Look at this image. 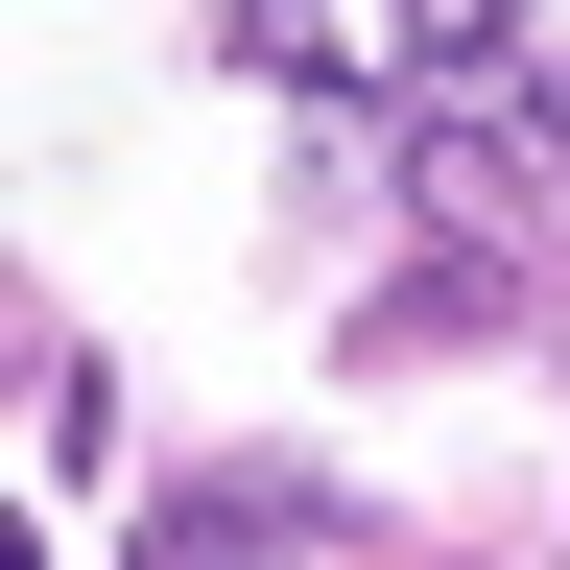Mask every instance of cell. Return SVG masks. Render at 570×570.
I'll return each mask as SVG.
<instances>
[{
	"label": "cell",
	"mask_w": 570,
	"mask_h": 570,
	"mask_svg": "<svg viewBox=\"0 0 570 570\" xmlns=\"http://www.w3.org/2000/svg\"><path fill=\"white\" fill-rule=\"evenodd\" d=\"M262 71H309V96H404L428 71V0H238Z\"/></svg>",
	"instance_id": "6da1fadb"
},
{
	"label": "cell",
	"mask_w": 570,
	"mask_h": 570,
	"mask_svg": "<svg viewBox=\"0 0 570 570\" xmlns=\"http://www.w3.org/2000/svg\"><path fill=\"white\" fill-rule=\"evenodd\" d=\"M428 48H499V0H428Z\"/></svg>",
	"instance_id": "7a4b0ae2"
}]
</instances>
